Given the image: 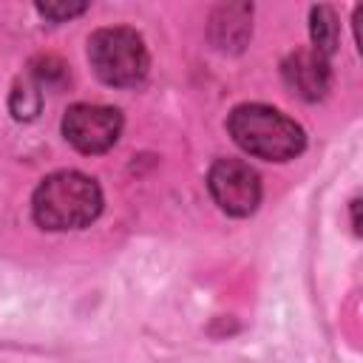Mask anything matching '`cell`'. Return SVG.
Masks as SVG:
<instances>
[{"mask_svg":"<svg viewBox=\"0 0 363 363\" xmlns=\"http://www.w3.org/2000/svg\"><path fill=\"white\" fill-rule=\"evenodd\" d=\"M31 213L45 230H79L102 213V190L85 173L60 170L37 184Z\"/></svg>","mask_w":363,"mask_h":363,"instance_id":"cell-1","label":"cell"},{"mask_svg":"<svg viewBox=\"0 0 363 363\" xmlns=\"http://www.w3.org/2000/svg\"><path fill=\"white\" fill-rule=\"evenodd\" d=\"M227 130L241 150L267 162L295 159L306 145L303 128L295 119H289L278 108L255 102L238 105L227 119Z\"/></svg>","mask_w":363,"mask_h":363,"instance_id":"cell-2","label":"cell"},{"mask_svg":"<svg viewBox=\"0 0 363 363\" xmlns=\"http://www.w3.org/2000/svg\"><path fill=\"white\" fill-rule=\"evenodd\" d=\"M88 60L94 74L113 88H130L142 82L150 68L145 40L125 26L94 31L88 40Z\"/></svg>","mask_w":363,"mask_h":363,"instance_id":"cell-3","label":"cell"},{"mask_svg":"<svg viewBox=\"0 0 363 363\" xmlns=\"http://www.w3.org/2000/svg\"><path fill=\"white\" fill-rule=\"evenodd\" d=\"M207 187L227 216H250L261 201V179L241 159H218L207 173Z\"/></svg>","mask_w":363,"mask_h":363,"instance_id":"cell-4","label":"cell"},{"mask_svg":"<svg viewBox=\"0 0 363 363\" xmlns=\"http://www.w3.org/2000/svg\"><path fill=\"white\" fill-rule=\"evenodd\" d=\"M62 133L79 153H105L122 133V113L111 105H71L62 116Z\"/></svg>","mask_w":363,"mask_h":363,"instance_id":"cell-5","label":"cell"},{"mask_svg":"<svg viewBox=\"0 0 363 363\" xmlns=\"http://www.w3.org/2000/svg\"><path fill=\"white\" fill-rule=\"evenodd\" d=\"M284 82L289 85L292 94H298L306 102L323 99L329 85H332V71H329V60L323 54H318L315 48H298L284 60Z\"/></svg>","mask_w":363,"mask_h":363,"instance_id":"cell-6","label":"cell"},{"mask_svg":"<svg viewBox=\"0 0 363 363\" xmlns=\"http://www.w3.org/2000/svg\"><path fill=\"white\" fill-rule=\"evenodd\" d=\"M250 34V6H224L213 17V40L218 48H241Z\"/></svg>","mask_w":363,"mask_h":363,"instance_id":"cell-7","label":"cell"},{"mask_svg":"<svg viewBox=\"0 0 363 363\" xmlns=\"http://www.w3.org/2000/svg\"><path fill=\"white\" fill-rule=\"evenodd\" d=\"M309 28H312L315 51L329 60V54H335V48H337V34H340L335 11L329 6H315L309 11Z\"/></svg>","mask_w":363,"mask_h":363,"instance_id":"cell-8","label":"cell"},{"mask_svg":"<svg viewBox=\"0 0 363 363\" xmlns=\"http://www.w3.org/2000/svg\"><path fill=\"white\" fill-rule=\"evenodd\" d=\"M37 111H40V91H34L28 85L26 88L17 85L11 94V113L17 119H31V116H37Z\"/></svg>","mask_w":363,"mask_h":363,"instance_id":"cell-9","label":"cell"},{"mask_svg":"<svg viewBox=\"0 0 363 363\" xmlns=\"http://www.w3.org/2000/svg\"><path fill=\"white\" fill-rule=\"evenodd\" d=\"M88 6L85 3H62V6H54V3H37V11L48 20H68V17H77L82 14Z\"/></svg>","mask_w":363,"mask_h":363,"instance_id":"cell-10","label":"cell"}]
</instances>
